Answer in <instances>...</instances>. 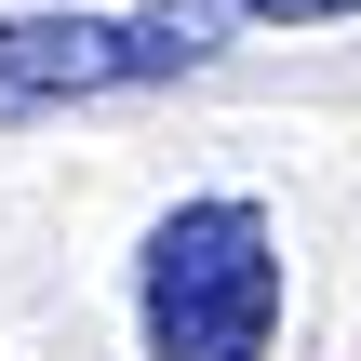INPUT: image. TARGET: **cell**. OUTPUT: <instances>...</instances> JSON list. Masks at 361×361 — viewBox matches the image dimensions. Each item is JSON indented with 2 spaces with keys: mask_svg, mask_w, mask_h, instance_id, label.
I'll use <instances>...</instances> for the list:
<instances>
[{
  "mask_svg": "<svg viewBox=\"0 0 361 361\" xmlns=\"http://www.w3.org/2000/svg\"><path fill=\"white\" fill-rule=\"evenodd\" d=\"M134 348L147 361H268L281 348V214L255 188H201L134 241Z\"/></svg>",
  "mask_w": 361,
  "mask_h": 361,
  "instance_id": "6da1fadb",
  "label": "cell"
},
{
  "mask_svg": "<svg viewBox=\"0 0 361 361\" xmlns=\"http://www.w3.org/2000/svg\"><path fill=\"white\" fill-rule=\"evenodd\" d=\"M228 13H268V27H335V13H361V0H228Z\"/></svg>",
  "mask_w": 361,
  "mask_h": 361,
  "instance_id": "3957f363",
  "label": "cell"
},
{
  "mask_svg": "<svg viewBox=\"0 0 361 361\" xmlns=\"http://www.w3.org/2000/svg\"><path fill=\"white\" fill-rule=\"evenodd\" d=\"M228 54V0H134V13H0V107H94Z\"/></svg>",
  "mask_w": 361,
  "mask_h": 361,
  "instance_id": "7a4b0ae2",
  "label": "cell"
}]
</instances>
